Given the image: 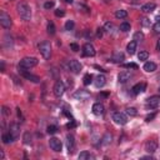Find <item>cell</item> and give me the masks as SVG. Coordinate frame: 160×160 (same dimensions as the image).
I'll use <instances>...</instances> for the list:
<instances>
[{
  "label": "cell",
  "instance_id": "cell-32",
  "mask_svg": "<svg viewBox=\"0 0 160 160\" xmlns=\"http://www.w3.org/2000/svg\"><path fill=\"white\" fill-rule=\"evenodd\" d=\"M22 140L25 144H30L31 142V134L29 131H25L24 132V136H22Z\"/></svg>",
  "mask_w": 160,
  "mask_h": 160
},
{
  "label": "cell",
  "instance_id": "cell-18",
  "mask_svg": "<svg viewBox=\"0 0 160 160\" xmlns=\"http://www.w3.org/2000/svg\"><path fill=\"white\" fill-rule=\"evenodd\" d=\"M124 59H125V58H124V54H122L121 51H115V52L112 54V56H111V61H112V62H116V64L122 62Z\"/></svg>",
  "mask_w": 160,
  "mask_h": 160
},
{
  "label": "cell",
  "instance_id": "cell-13",
  "mask_svg": "<svg viewBox=\"0 0 160 160\" xmlns=\"http://www.w3.org/2000/svg\"><path fill=\"white\" fill-rule=\"evenodd\" d=\"M156 149H158V142H156L155 140H148V141L145 142V150H146L149 154L155 152Z\"/></svg>",
  "mask_w": 160,
  "mask_h": 160
},
{
  "label": "cell",
  "instance_id": "cell-40",
  "mask_svg": "<svg viewBox=\"0 0 160 160\" xmlns=\"http://www.w3.org/2000/svg\"><path fill=\"white\" fill-rule=\"evenodd\" d=\"M152 29H154V31H155L156 34H159V35H160V20H159V21H156V22L154 24Z\"/></svg>",
  "mask_w": 160,
  "mask_h": 160
},
{
  "label": "cell",
  "instance_id": "cell-14",
  "mask_svg": "<svg viewBox=\"0 0 160 160\" xmlns=\"http://www.w3.org/2000/svg\"><path fill=\"white\" fill-rule=\"evenodd\" d=\"M9 132L14 136V139H18L19 135H20V126H19V124H16V122L10 124V126H9Z\"/></svg>",
  "mask_w": 160,
  "mask_h": 160
},
{
  "label": "cell",
  "instance_id": "cell-51",
  "mask_svg": "<svg viewBox=\"0 0 160 160\" xmlns=\"http://www.w3.org/2000/svg\"><path fill=\"white\" fill-rule=\"evenodd\" d=\"M64 1L68 2V4H71V2H72V0H64Z\"/></svg>",
  "mask_w": 160,
  "mask_h": 160
},
{
  "label": "cell",
  "instance_id": "cell-38",
  "mask_svg": "<svg viewBox=\"0 0 160 160\" xmlns=\"http://www.w3.org/2000/svg\"><path fill=\"white\" fill-rule=\"evenodd\" d=\"M56 131H58V128H56L55 125H49V126H48V132H49V134L52 135V134H55Z\"/></svg>",
  "mask_w": 160,
  "mask_h": 160
},
{
  "label": "cell",
  "instance_id": "cell-4",
  "mask_svg": "<svg viewBox=\"0 0 160 160\" xmlns=\"http://www.w3.org/2000/svg\"><path fill=\"white\" fill-rule=\"evenodd\" d=\"M12 21H11V18L8 12H5L4 10L0 11V25L4 28V29H10Z\"/></svg>",
  "mask_w": 160,
  "mask_h": 160
},
{
  "label": "cell",
  "instance_id": "cell-35",
  "mask_svg": "<svg viewBox=\"0 0 160 160\" xmlns=\"http://www.w3.org/2000/svg\"><path fill=\"white\" fill-rule=\"evenodd\" d=\"M126 114L130 115V116H136L138 115V111L135 108H126Z\"/></svg>",
  "mask_w": 160,
  "mask_h": 160
},
{
  "label": "cell",
  "instance_id": "cell-2",
  "mask_svg": "<svg viewBox=\"0 0 160 160\" xmlns=\"http://www.w3.org/2000/svg\"><path fill=\"white\" fill-rule=\"evenodd\" d=\"M36 65H38V59L34 58V56H25L19 62V68L20 69H24V70L31 69V68H34Z\"/></svg>",
  "mask_w": 160,
  "mask_h": 160
},
{
  "label": "cell",
  "instance_id": "cell-25",
  "mask_svg": "<svg viewBox=\"0 0 160 160\" xmlns=\"http://www.w3.org/2000/svg\"><path fill=\"white\" fill-rule=\"evenodd\" d=\"M1 139H2V142H4V144H10V142H12V141L15 140L14 136H12L10 132H4L2 136H1Z\"/></svg>",
  "mask_w": 160,
  "mask_h": 160
},
{
  "label": "cell",
  "instance_id": "cell-45",
  "mask_svg": "<svg viewBox=\"0 0 160 160\" xmlns=\"http://www.w3.org/2000/svg\"><path fill=\"white\" fill-rule=\"evenodd\" d=\"M141 24H142L144 26H150V20H149L148 18H144V19L141 20Z\"/></svg>",
  "mask_w": 160,
  "mask_h": 160
},
{
  "label": "cell",
  "instance_id": "cell-19",
  "mask_svg": "<svg viewBox=\"0 0 160 160\" xmlns=\"http://www.w3.org/2000/svg\"><path fill=\"white\" fill-rule=\"evenodd\" d=\"M130 78H131V74H130L129 71H121V72L118 75V80H119V82H121V84H124V82H126L128 80H130Z\"/></svg>",
  "mask_w": 160,
  "mask_h": 160
},
{
  "label": "cell",
  "instance_id": "cell-16",
  "mask_svg": "<svg viewBox=\"0 0 160 160\" xmlns=\"http://www.w3.org/2000/svg\"><path fill=\"white\" fill-rule=\"evenodd\" d=\"M92 112H94L96 116L102 115V114L105 112V108H104V105H102L101 102H95V104L92 105Z\"/></svg>",
  "mask_w": 160,
  "mask_h": 160
},
{
  "label": "cell",
  "instance_id": "cell-47",
  "mask_svg": "<svg viewBox=\"0 0 160 160\" xmlns=\"http://www.w3.org/2000/svg\"><path fill=\"white\" fill-rule=\"evenodd\" d=\"M0 70H1V72H4V71H5V64H4V61H2V60L0 61Z\"/></svg>",
  "mask_w": 160,
  "mask_h": 160
},
{
  "label": "cell",
  "instance_id": "cell-23",
  "mask_svg": "<svg viewBox=\"0 0 160 160\" xmlns=\"http://www.w3.org/2000/svg\"><path fill=\"white\" fill-rule=\"evenodd\" d=\"M136 46H138V42H136L135 40H131V41L128 44V46H126L128 52H129L130 55H134V54H135V51H136Z\"/></svg>",
  "mask_w": 160,
  "mask_h": 160
},
{
  "label": "cell",
  "instance_id": "cell-11",
  "mask_svg": "<svg viewBox=\"0 0 160 160\" xmlns=\"http://www.w3.org/2000/svg\"><path fill=\"white\" fill-rule=\"evenodd\" d=\"M74 98L76 100H88L90 98V92L85 89H80V90H76L74 92Z\"/></svg>",
  "mask_w": 160,
  "mask_h": 160
},
{
  "label": "cell",
  "instance_id": "cell-29",
  "mask_svg": "<svg viewBox=\"0 0 160 160\" xmlns=\"http://www.w3.org/2000/svg\"><path fill=\"white\" fill-rule=\"evenodd\" d=\"M92 79H94V76H92L91 74H85L84 78H82V82H84V85H90V84L92 82Z\"/></svg>",
  "mask_w": 160,
  "mask_h": 160
},
{
  "label": "cell",
  "instance_id": "cell-33",
  "mask_svg": "<svg viewBox=\"0 0 160 160\" xmlns=\"http://www.w3.org/2000/svg\"><path fill=\"white\" fill-rule=\"evenodd\" d=\"M130 28H131V26H130V24H129V22H126V21L120 24V30H121V31H124V32L129 31V30H130Z\"/></svg>",
  "mask_w": 160,
  "mask_h": 160
},
{
  "label": "cell",
  "instance_id": "cell-10",
  "mask_svg": "<svg viewBox=\"0 0 160 160\" xmlns=\"http://www.w3.org/2000/svg\"><path fill=\"white\" fill-rule=\"evenodd\" d=\"M95 54H96V50L92 46V44H90V42L84 44V46H82V55L84 56H95Z\"/></svg>",
  "mask_w": 160,
  "mask_h": 160
},
{
  "label": "cell",
  "instance_id": "cell-30",
  "mask_svg": "<svg viewBox=\"0 0 160 160\" xmlns=\"http://www.w3.org/2000/svg\"><path fill=\"white\" fill-rule=\"evenodd\" d=\"M55 31H56V29H55L54 22H52V21H49V22H48V34L54 35V34H55Z\"/></svg>",
  "mask_w": 160,
  "mask_h": 160
},
{
  "label": "cell",
  "instance_id": "cell-17",
  "mask_svg": "<svg viewBox=\"0 0 160 160\" xmlns=\"http://www.w3.org/2000/svg\"><path fill=\"white\" fill-rule=\"evenodd\" d=\"M145 88H146V84H145V82H139V84H136V85L132 86L131 91H132L134 95H138V94L145 91Z\"/></svg>",
  "mask_w": 160,
  "mask_h": 160
},
{
  "label": "cell",
  "instance_id": "cell-8",
  "mask_svg": "<svg viewBox=\"0 0 160 160\" xmlns=\"http://www.w3.org/2000/svg\"><path fill=\"white\" fill-rule=\"evenodd\" d=\"M160 104V96L158 95H154V96H150L149 99H146V108L148 109H156Z\"/></svg>",
  "mask_w": 160,
  "mask_h": 160
},
{
  "label": "cell",
  "instance_id": "cell-36",
  "mask_svg": "<svg viewBox=\"0 0 160 160\" xmlns=\"http://www.w3.org/2000/svg\"><path fill=\"white\" fill-rule=\"evenodd\" d=\"M104 30L108 31V32H112V30H114V24H112V22H106L105 26H104Z\"/></svg>",
  "mask_w": 160,
  "mask_h": 160
},
{
  "label": "cell",
  "instance_id": "cell-49",
  "mask_svg": "<svg viewBox=\"0 0 160 160\" xmlns=\"http://www.w3.org/2000/svg\"><path fill=\"white\" fill-rule=\"evenodd\" d=\"M100 96L101 98H108L109 96V92H100Z\"/></svg>",
  "mask_w": 160,
  "mask_h": 160
},
{
  "label": "cell",
  "instance_id": "cell-3",
  "mask_svg": "<svg viewBox=\"0 0 160 160\" xmlns=\"http://www.w3.org/2000/svg\"><path fill=\"white\" fill-rule=\"evenodd\" d=\"M39 51L44 59H49L51 56V45L49 41H42L39 45Z\"/></svg>",
  "mask_w": 160,
  "mask_h": 160
},
{
  "label": "cell",
  "instance_id": "cell-50",
  "mask_svg": "<svg viewBox=\"0 0 160 160\" xmlns=\"http://www.w3.org/2000/svg\"><path fill=\"white\" fill-rule=\"evenodd\" d=\"M156 50H158V51H160V39L156 41Z\"/></svg>",
  "mask_w": 160,
  "mask_h": 160
},
{
  "label": "cell",
  "instance_id": "cell-42",
  "mask_svg": "<svg viewBox=\"0 0 160 160\" xmlns=\"http://www.w3.org/2000/svg\"><path fill=\"white\" fill-rule=\"evenodd\" d=\"M70 49H71L74 52H76V51H79L80 48H79V45H78L76 42H71V44H70Z\"/></svg>",
  "mask_w": 160,
  "mask_h": 160
},
{
  "label": "cell",
  "instance_id": "cell-9",
  "mask_svg": "<svg viewBox=\"0 0 160 160\" xmlns=\"http://www.w3.org/2000/svg\"><path fill=\"white\" fill-rule=\"evenodd\" d=\"M20 72H21V76L25 78L26 80H29V81H31V82H35V84L40 82V78H39L38 75H34V74H31V72H29V71H26V70H24V69H21Z\"/></svg>",
  "mask_w": 160,
  "mask_h": 160
},
{
  "label": "cell",
  "instance_id": "cell-48",
  "mask_svg": "<svg viewBox=\"0 0 160 160\" xmlns=\"http://www.w3.org/2000/svg\"><path fill=\"white\" fill-rule=\"evenodd\" d=\"M102 30L104 29H98V38H101L102 36Z\"/></svg>",
  "mask_w": 160,
  "mask_h": 160
},
{
  "label": "cell",
  "instance_id": "cell-34",
  "mask_svg": "<svg viewBox=\"0 0 160 160\" xmlns=\"http://www.w3.org/2000/svg\"><path fill=\"white\" fill-rule=\"evenodd\" d=\"M110 142H111V135H110V134H105V136L102 138L101 144H102V145H108V144H110Z\"/></svg>",
  "mask_w": 160,
  "mask_h": 160
},
{
  "label": "cell",
  "instance_id": "cell-20",
  "mask_svg": "<svg viewBox=\"0 0 160 160\" xmlns=\"http://www.w3.org/2000/svg\"><path fill=\"white\" fill-rule=\"evenodd\" d=\"M2 46H4L5 49H10V48H12V38H11V35L6 34V35L4 36V40H2Z\"/></svg>",
  "mask_w": 160,
  "mask_h": 160
},
{
  "label": "cell",
  "instance_id": "cell-39",
  "mask_svg": "<svg viewBox=\"0 0 160 160\" xmlns=\"http://www.w3.org/2000/svg\"><path fill=\"white\" fill-rule=\"evenodd\" d=\"M124 68H126V69H138V65L135 64V62H128V64H124Z\"/></svg>",
  "mask_w": 160,
  "mask_h": 160
},
{
  "label": "cell",
  "instance_id": "cell-43",
  "mask_svg": "<svg viewBox=\"0 0 160 160\" xmlns=\"http://www.w3.org/2000/svg\"><path fill=\"white\" fill-rule=\"evenodd\" d=\"M55 15L59 16V18H61V16L65 15V11H64L62 9H56V10H55Z\"/></svg>",
  "mask_w": 160,
  "mask_h": 160
},
{
  "label": "cell",
  "instance_id": "cell-41",
  "mask_svg": "<svg viewBox=\"0 0 160 160\" xmlns=\"http://www.w3.org/2000/svg\"><path fill=\"white\" fill-rule=\"evenodd\" d=\"M54 5H55V2H54V1H46V2L44 4V8L49 10V9H51V8H54Z\"/></svg>",
  "mask_w": 160,
  "mask_h": 160
},
{
  "label": "cell",
  "instance_id": "cell-52",
  "mask_svg": "<svg viewBox=\"0 0 160 160\" xmlns=\"http://www.w3.org/2000/svg\"><path fill=\"white\" fill-rule=\"evenodd\" d=\"M142 159H152L151 156H142Z\"/></svg>",
  "mask_w": 160,
  "mask_h": 160
},
{
  "label": "cell",
  "instance_id": "cell-5",
  "mask_svg": "<svg viewBox=\"0 0 160 160\" xmlns=\"http://www.w3.org/2000/svg\"><path fill=\"white\" fill-rule=\"evenodd\" d=\"M112 120L118 124V125H125L128 122V118L124 112H120V111H116L112 114Z\"/></svg>",
  "mask_w": 160,
  "mask_h": 160
},
{
  "label": "cell",
  "instance_id": "cell-7",
  "mask_svg": "<svg viewBox=\"0 0 160 160\" xmlns=\"http://www.w3.org/2000/svg\"><path fill=\"white\" fill-rule=\"evenodd\" d=\"M49 145H50L51 150H54V151H56V152H60L61 149H62V144H61L60 139H58V138H50Z\"/></svg>",
  "mask_w": 160,
  "mask_h": 160
},
{
  "label": "cell",
  "instance_id": "cell-1",
  "mask_svg": "<svg viewBox=\"0 0 160 160\" xmlns=\"http://www.w3.org/2000/svg\"><path fill=\"white\" fill-rule=\"evenodd\" d=\"M16 10H18L19 16L22 20H25V21L30 20V18H31V9H30V6L26 2H19L18 6H16Z\"/></svg>",
  "mask_w": 160,
  "mask_h": 160
},
{
  "label": "cell",
  "instance_id": "cell-21",
  "mask_svg": "<svg viewBox=\"0 0 160 160\" xmlns=\"http://www.w3.org/2000/svg\"><path fill=\"white\" fill-rule=\"evenodd\" d=\"M155 8H156V4L155 2H146V4H144L142 6H141V10L144 11V12H151L152 10H155Z\"/></svg>",
  "mask_w": 160,
  "mask_h": 160
},
{
  "label": "cell",
  "instance_id": "cell-44",
  "mask_svg": "<svg viewBox=\"0 0 160 160\" xmlns=\"http://www.w3.org/2000/svg\"><path fill=\"white\" fill-rule=\"evenodd\" d=\"M1 112H2V115H4V116H8V115H10V110H9L6 106H2V110H1Z\"/></svg>",
  "mask_w": 160,
  "mask_h": 160
},
{
  "label": "cell",
  "instance_id": "cell-37",
  "mask_svg": "<svg viewBox=\"0 0 160 160\" xmlns=\"http://www.w3.org/2000/svg\"><path fill=\"white\" fill-rule=\"evenodd\" d=\"M74 25H75V24H74L72 20H68V21L65 22V29H66V30H72V29H74Z\"/></svg>",
  "mask_w": 160,
  "mask_h": 160
},
{
  "label": "cell",
  "instance_id": "cell-28",
  "mask_svg": "<svg viewBox=\"0 0 160 160\" xmlns=\"http://www.w3.org/2000/svg\"><path fill=\"white\" fill-rule=\"evenodd\" d=\"M148 58H149V52H148L146 50H141V51L138 54V59H139L140 61H145V60H148Z\"/></svg>",
  "mask_w": 160,
  "mask_h": 160
},
{
  "label": "cell",
  "instance_id": "cell-15",
  "mask_svg": "<svg viewBox=\"0 0 160 160\" xmlns=\"http://www.w3.org/2000/svg\"><path fill=\"white\" fill-rule=\"evenodd\" d=\"M66 146H68L69 152L74 151V149H75V138H74V135H71V134L66 135Z\"/></svg>",
  "mask_w": 160,
  "mask_h": 160
},
{
  "label": "cell",
  "instance_id": "cell-46",
  "mask_svg": "<svg viewBox=\"0 0 160 160\" xmlns=\"http://www.w3.org/2000/svg\"><path fill=\"white\" fill-rule=\"evenodd\" d=\"M155 115H156L155 112H154V114H150V115H148V116L145 118V120H146V121H151V120L155 118Z\"/></svg>",
  "mask_w": 160,
  "mask_h": 160
},
{
  "label": "cell",
  "instance_id": "cell-6",
  "mask_svg": "<svg viewBox=\"0 0 160 160\" xmlns=\"http://www.w3.org/2000/svg\"><path fill=\"white\" fill-rule=\"evenodd\" d=\"M52 91H54L55 96H58V98L62 96V94L65 92V85H64V82H62L61 80H58V81L55 82L54 88H52Z\"/></svg>",
  "mask_w": 160,
  "mask_h": 160
},
{
  "label": "cell",
  "instance_id": "cell-12",
  "mask_svg": "<svg viewBox=\"0 0 160 160\" xmlns=\"http://www.w3.org/2000/svg\"><path fill=\"white\" fill-rule=\"evenodd\" d=\"M69 69H70V71H72L74 74L80 72V71H81V64H80V61H78V60H75V59H71V60L69 61Z\"/></svg>",
  "mask_w": 160,
  "mask_h": 160
},
{
  "label": "cell",
  "instance_id": "cell-22",
  "mask_svg": "<svg viewBox=\"0 0 160 160\" xmlns=\"http://www.w3.org/2000/svg\"><path fill=\"white\" fill-rule=\"evenodd\" d=\"M105 82H106V79H105L104 75H98L95 78V81H94V84H95L96 88H102L105 85Z\"/></svg>",
  "mask_w": 160,
  "mask_h": 160
},
{
  "label": "cell",
  "instance_id": "cell-24",
  "mask_svg": "<svg viewBox=\"0 0 160 160\" xmlns=\"http://www.w3.org/2000/svg\"><path fill=\"white\" fill-rule=\"evenodd\" d=\"M144 70H145L146 72H152V71L156 70V64L152 62V61H146V62L144 64Z\"/></svg>",
  "mask_w": 160,
  "mask_h": 160
},
{
  "label": "cell",
  "instance_id": "cell-27",
  "mask_svg": "<svg viewBox=\"0 0 160 160\" xmlns=\"http://www.w3.org/2000/svg\"><path fill=\"white\" fill-rule=\"evenodd\" d=\"M126 16H128V11L126 10L120 9V10H116L115 11V18L116 19H125Z\"/></svg>",
  "mask_w": 160,
  "mask_h": 160
},
{
  "label": "cell",
  "instance_id": "cell-26",
  "mask_svg": "<svg viewBox=\"0 0 160 160\" xmlns=\"http://www.w3.org/2000/svg\"><path fill=\"white\" fill-rule=\"evenodd\" d=\"M79 159L80 160H90V159H94V155L90 154L89 151H81L79 154Z\"/></svg>",
  "mask_w": 160,
  "mask_h": 160
},
{
  "label": "cell",
  "instance_id": "cell-31",
  "mask_svg": "<svg viewBox=\"0 0 160 160\" xmlns=\"http://www.w3.org/2000/svg\"><path fill=\"white\" fill-rule=\"evenodd\" d=\"M134 40H135L136 42H140V41H142V40H144V34H142L141 31H138V32H135V34H134Z\"/></svg>",
  "mask_w": 160,
  "mask_h": 160
}]
</instances>
